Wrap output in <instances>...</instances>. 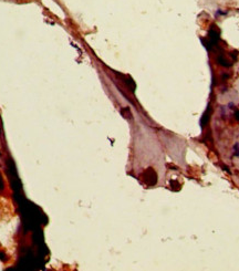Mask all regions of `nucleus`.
<instances>
[{"label": "nucleus", "instance_id": "nucleus-1", "mask_svg": "<svg viewBox=\"0 0 239 271\" xmlns=\"http://www.w3.org/2000/svg\"><path fill=\"white\" fill-rule=\"evenodd\" d=\"M234 154L236 156H239V143H236L234 145Z\"/></svg>", "mask_w": 239, "mask_h": 271}]
</instances>
